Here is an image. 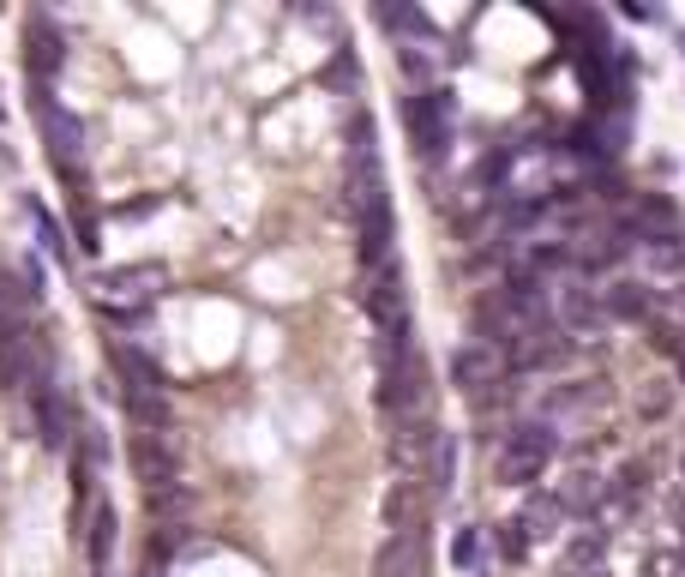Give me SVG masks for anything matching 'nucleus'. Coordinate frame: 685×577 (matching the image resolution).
<instances>
[{"label":"nucleus","instance_id":"nucleus-1","mask_svg":"<svg viewBox=\"0 0 685 577\" xmlns=\"http://www.w3.org/2000/svg\"><path fill=\"white\" fill-rule=\"evenodd\" d=\"M343 192H350V217H379L391 211L385 199V168H379V133L367 115L350 121V156H343Z\"/></svg>","mask_w":685,"mask_h":577},{"label":"nucleus","instance_id":"nucleus-2","mask_svg":"<svg viewBox=\"0 0 685 577\" xmlns=\"http://www.w3.org/2000/svg\"><path fill=\"white\" fill-rule=\"evenodd\" d=\"M559 451V434L554 422H518L511 434H505L499 457H493V469H499L505 488H530V481H542V469L554 463Z\"/></svg>","mask_w":685,"mask_h":577},{"label":"nucleus","instance_id":"nucleus-3","mask_svg":"<svg viewBox=\"0 0 685 577\" xmlns=\"http://www.w3.org/2000/svg\"><path fill=\"white\" fill-rule=\"evenodd\" d=\"M156 289H163V265H115L109 277H97V313L132 325V319H144Z\"/></svg>","mask_w":685,"mask_h":577},{"label":"nucleus","instance_id":"nucleus-4","mask_svg":"<svg viewBox=\"0 0 685 577\" xmlns=\"http://www.w3.org/2000/svg\"><path fill=\"white\" fill-rule=\"evenodd\" d=\"M361 308L373 313V325H379L385 337H403V331H409V283H403L397 253H391L385 265L367 271V283H361Z\"/></svg>","mask_w":685,"mask_h":577},{"label":"nucleus","instance_id":"nucleus-5","mask_svg":"<svg viewBox=\"0 0 685 577\" xmlns=\"http://www.w3.org/2000/svg\"><path fill=\"white\" fill-rule=\"evenodd\" d=\"M554 325L571 337H601L613 319H608V308H601V289H595V283L559 277L554 283Z\"/></svg>","mask_w":685,"mask_h":577},{"label":"nucleus","instance_id":"nucleus-6","mask_svg":"<svg viewBox=\"0 0 685 577\" xmlns=\"http://www.w3.org/2000/svg\"><path fill=\"white\" fill-rule=\"evenodd\" d=\"M30 109H37V127H42V139H49L54 168H61L66 180H78V163H85V127H78V115L54 109V97L42 85H37V97H30Z\"/></svg>","mask_w":685,"mask_h":577},{"label":"nucleus","instance_id":"nucleus-7","mask_svg":"<svg viewBox=\"0 0 685 577\" xmlns=\"http://www.w3.org/2000/svg\"><path fill=\"white\" fill-rule=\"evenodd\" d=\"M566 355H571V337L559 331L554 319H542V325H523L511 343H505V367L511 373H547V367H566Z\"/></svg>","mask_w":685,"mask_h":577},{"label":"nucleus","instance_id":"nucleus-8","mask_svg":"<svg viewBox=\"0 0 685 577\" xmlns=\"http://www.w3.org/2000/svg\"><path fill=\"white\" fill-rule=\"evenodd\" d=\"M132 475L144 481V493L181 481V446H175L168 427H139V434H132Z\"/></svg>","mask_w":685,"mask_h":577},{"label":"nucleus","instance_id":"nucleus-9","mask_svg":"<svg viewBox=\"0 0 685 577\" xmlns=\"http://www.w3.org/2000/svg\"><path fill=\"white\" fill-rule=\"evenodd\" d=\"M42 373L37 361V337L25 319H0V385L7 391H30V379Z\"/></svg>","mask_w":685,"mask_h":577},{"label":"nucleus","instance_id":"nucleus-10","mask_svg":"<svg viewBox=\"0 0 685 577\" xmlns=\"http://www.w3.org/2000/svg\"><path fill=\"white\" fill-rule=\"evenodd\" d=\"M403 115H409L415 151H421V156L445 151V139H452V97H445V90H421V97H409Z\"/></svg>","mask_w":685,"mask_h":577},{"label":"nucleus","instance_id":"nucleus-11","mask_svg":"<svg viewBox=\"0 0 685 577\" xmlns=\"http://www.w3.org/2000/svg\"><path fill=\"white\" fill-rule=\"evenodd\" d=\"M505 379V355L493 343H464L452 355V385L457 391H469V398H481L487 385H499Z\"/></svg>","mask_w":685,"mask_h":577},{"label":"nucleus","instance_id":"nucleus-12","mask_svg":"<svg viewBox=\"0 0 685 577\" xmlns=\"http://www.w3.org/2000/svg\"><path fill=\"white\" fill-rule=\"evenodd\" d=\"M427 512H433V493H427V481H415V475L391 481V493H385V524H391V536H415V529H427Z\"/></svg>","mask_w":685,"mask_h":577},{"label":"nucleus","instance_id":"nucleus-13","mask_svg":"<svg viewBox=\"0 0 685 577\" xmlns=\"http://www.w3.org/2000/svg\"><path fill=\"white\" fill-rule=\"evenodd\" d=\"M433 439H440V427L433 422H391V463L421 481L427 457H433Z\"/></svg>","mask_w":685,"mask_h":577},{"label":"nucleus","instance_id":"nucleus-14","mask_svg":"<svg viewBox=\"0 0 685 577\" xmlns=\"http://www.w3.org/2000/svg\"><path fill=\"white\" fill-rule=\"evenodd\" d=\"M373 577H427V536H385V548L373 553Z\"/></svg>","mask_w":685,"mask_h":577},{"label":"nucleus","instance_id":"nucleus-15","mask_svg":"<svg viewBox=\"0 0 685 577\" xmlns=\"http://www.w3.org/2000/svg\"><path fill=\"white\" fill-rule=\"evenodd\" d=\"M144 517H151L163 536H187V517H193V488H151L144 493Z\"/></svg>","mask_w":685,"mask_h":577},{"label":"nucleus","instance_id":"nucleus-16","mask_svg":"<svg viewBox=\"0 0 685 577\" xmlns=\"http://www.w3.org/2000/svg\"><path fill=\"white\" fill-rule=\"evenodd\" d=\"M109 367L120 373V391H163V367L132 343H109Z\"/></svg>","mask_w":685,"mask_h":577},{"label":"nucleus","instance_id":"nucleus-17","mask_svg":"<svg viewBox=\"0 0 685 577\" xmlns=\"http://www.w3.org/2000/svg\"><path fill=\"white\" fill-rule=\"evenodd\" d=\"M601 308H608V319H649V313H656V296H649L644 277H613L608 289H601Z\"/></svg>","mask_w":685,"mask_h":577},{"label":"nucleus","instance_id":"nucleus-18","mask_svg":"<svg viewBox=\"0 0 685 577\" xmlns=\"http://www.w3.org/2000/svg\"><path fill=\"white\" fill-rule=\"evenodd\" d=\"M559 524H566V505H559L554 493H530V500H523V512H518V536L523 541H554Z\"/></svg>","mask_w":685,"mask_h":577},{"label":"nucleus","instance_id":"nucleus-19","mask_svg":"<svg viewBox=\"0 0 685 577\" xmlns=\"http://www.w3.org/2000/svg\"><path fill=\"white\" fill-rule=\"evenodd\" d=\"M632 253H637V265H644L649 277H680V283H685V241H680V235H656V241H637Z\"/></svg>","mask_w":685,"mask_h":577},{"label":"nucleus","instance_id":"nucleus-20","mask_svg":"<svg viewBox=\"0 0 685 577\" xmlns=\"http://www.w3.org/2000/svg\"><path fill=\"white\" fill-rule=\"evenodd\" d=\"M30 73L37 78H49V73H61V61H66V42H61V30L49 25V18H30Z\"/></svg>","mask_w":685,"mask_h":577},{"label":"nucleus","instance_id":"nucleus-21","mask_svg":"<svg viewBox=\"0 0 685 577\" xmlns=\"http://www.w3.org/2000/svg\"><path fill=\"white\" fill-rule=\"evenodd\" d=\"M554 500H559V505H566V512L589 517V512H595V505L608 500V488H601V475H595V469H571V475H566V488H559V493H554Z\"/></svg>","mask_w":685,"mask_h":577},{"label":"nucleus","instance_id":"nucleus-22","mask_svg":"<svg viewBox=\"0 0 685 577\" xmlns=\"http://www.w3.org/2000/svg\"><path fill=\"white\" fill-rule=\"evenodd\" d=\"M115 529H120L115 505L97 500L91 505V529H85V553H91V565H109V553H115Z\"/></svg>","mask_w":685,"mask_h":577},{"label":"nucleus","instance_id":"nucleus-23","mask_svg":"<svg viewBox=\"0 0 685 577\" xmlns=\"http://www.w3.org/2000/svg\"><path fill=\"white\" fill-rule=\"evenodd\" d=\"M379 25L397 30V37H433V18L421 13V7H409V0H379Z\"/></svg>","mask_w":685,"mask_h":577},{"label":"nucleus","instance_id":"nucleus-24","mask_svg":"<svg viewBox=\"0 0 685 577\" xmlns=\"http://www.w3.org/2000/svg\"><path fill=\"white\" fill-rule=\"evenodd\" d=\"M554 415H566V410H608V379H583V385H566V391H554V403H547Z\"/></svg>","mask_w":685,"mask_h":577},{"label":"nucleus","instance_id":"nucleus-25","mask_svg":"<svg viewBox=\"0 0 685 577\" xmlns=\"http://www.w3.org/2000/svg\"><path fill=\"white\" fill-rule=\"evenodd\" d=\"M457 475V439L440 427V439H433V457H427V493H445Z\"/></svg>","mask_w":685,"mask_h":577},{"label":"nucleus","instance_id":"nucleus-26","mask_svg":"<svg viewBox=\"0 0 685 577\" xmlns=\"http://www.w3.org/2000/svg\"><path fill=\"white\" fill-rule=\"evenodd\" d=\"M139 427H168V391H120Z\"/></svg>","mask_w":685,"mask_h":577},{"label":"nucleus","instance_id":"nucleus-27","mask_svg":"<svg viewBox=\"0 0 685 577\" xmlns=\"http://www.w3.org/2000/svg\"><path fill=\"white\" fill-rule=\"evenodd\" d=\"M644 493H649V469H644V463H625V469L613 475V500H620V505H637Z\"/></svg>","mask_w":685,"mask_h":577},{"label":"nucleus","instance_id":"nucleus-28","mask_svg":"<svg viewBox=\"0 0 685 577\" xmlns=\"http://www.w3.org/2000/svg\"><path fill=\"white\" fill-rule=\"evenodd\" d=\"M668 403H673V385L668 379H644V391H637V415H668Z\"/></svg>","mask_w":685,"mask_h":577},{"label":"nucleus","instance_id":"nucleus-29","mask_svg":"<svg viewBox=\"0 0 685 577\" xmlns=\"http://www.w3.org/2000/svg\"><path fill=\"white\" fill-rule=\"evenodd\" d=\"M644 577H685V553H673V548L649 553V560H644Z\"/></svg>","mask_w":685,"mask_h":577},{"label":"nucleus","instance_id":"nucleus-30","mask_svg":"<svg viewBox=\"0 0 685 577\" xmlns=\"http://www.w3.org/2000/svg\"><path fill=\"white\" fill-rule=\"evenodd\" d=\"M601 548H608V536H578L571 541V565H595L601 560Z\"/></svg>","mask_w":685,"mask_h":577},{"label":"nucleus","instance_id":"nucleus-31","mask_svg":"<svg viewBox=\"0 0 685 577\" xmlns=\"http://www.w3.org/2000/svg\"><path fill=\"white\" fill-rule=\"evenodd\" d=\"M30 217H37V235H42V247H49L54 259H66V247H61V229H54V217H49V211H30Z\"/></svg>","mask_w":685,"mask_h":577},{"label":"nucleus","instance_id":"nucleus-32","mask_svg":"<svg viewBox=\"0 0 685 577\" xmlns=\"http://www.w3.org/2000/svg\"><path fill=\"white\" fill-rule=\"evenodd\" d=\"M499 548H505V560H523V553H530V541L518 536V524H499Z\"/></svg>","mask_w":685,"mask_h":577},{"label":"nucleus","instance_id":"nucleus-33","mask_svg":"<svg viewBox=\"0 0 685 577\" xmlns=\"http://www.w3.org/2000/svg\"><path fill=\"white\" fill-rule=\"evenodd\" d=\"M475 548H481V541H475V529H464V536H457V565H475Z\"/></svg>","mask_w":685,"mask_h":577},{"label":"nucleus","instance_id":"nucleus-34","mask_svg":"<svg viewBox=\"0 0 685 577\" xmlns=\"http://www.w3.org/2000/svg\"><path fill=\"white\" fill-rule=\"evenodd\" d=\"M673 361H680V385H685V355H673Z\"/></svg>","mask_w":685,"mask_h":577},{"label":"nucleus","instance_id":"nucleus-35","mask_svg":"<svg viewBox=\"0 0 685 577\" xmlns=\"http://www.w3.org/2000/svg\"><path fill=\"white\" fill-rule=\"evenodd\" d=\"M589 577H608V572H589Z\"/></svg>","mask_w":685,"mask_h":577}]
</instances>
